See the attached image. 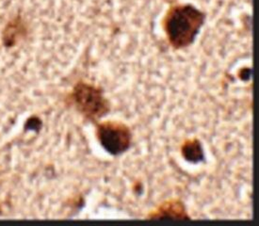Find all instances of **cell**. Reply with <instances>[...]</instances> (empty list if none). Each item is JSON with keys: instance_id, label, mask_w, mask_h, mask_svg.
<instances>
[{"instance_id": "cell-1", "label": "cell", "mask_w": 259, "mask_h": 226, "mask_svg": "<svg viewBox=\"0 0 259 226\" xmlns=\"http://www.w3.org/2000/svg\"><path fill=\"white\" fill-rule=\"evenodd\" d=\"M205 20V14L191 4L170 8L164 18V29L170 46L176 49L190 47Z\"/></svg>"}, {"instance_id": "cell-2", "label": "cell", "mask_w": 259, "mask_h": 226, "mask_svg": "<svg viewBox=\"0 0 259 226\" xmlns=\"http://www.w3.org/2000/svg\"><path fill=\"white\" fill-rule=\"evenodd\" d=\"M72 99L76 110L94 122L108 114L110 110V105L102 89L88 83H77L73 91Z\"/></svg>"}, {"instance_id": "cell-3", "label": "cell", "mask_w": 259, "mask_h": 226, "mask_svg": "<svg viewBox=\"0 0 259 226\" xmlns=\"http://www.w3.org/2000/svg\"><path fill=\"white\" fill-rule=\"evenodd\" d=\"M97 138L108 153L112 156H120L130 149L133 137L126 124L108 121L98 124Z\"/></svg>"}, {"instance_id": "cell-4", "label": "cell", "mask_w": 259, "mask_h": 226, "mask_svg": "<svg viewBox=\"0 0 259 226\" xmlns=\"http://www.w3.org/2000/svg\"><path fill=\"white\" fill-rule=\"evenodd\" d=\"M153 218H169V219H189L183 203L172 201L167 202L159 207L158 211L152 216Z\"/></svg>"}, {"instance_id": "cell-5", "label": "cell", "mask_w": 259, "mask_h": 226, "mask_svg": "<svg viewBox=\"0 0 259 226\" xmlns=\"http://www.w3.org/2000/svg\"><path fill=\"white\" fill-rule=\"evenodd\" d=\"M181 153L183 158L193 164H197L199 162L204 161L205 154L202 144L198 141L197 139L189 140L185 142L182 145Z\"/></svg>"}, {"instance_id": "cell-6", "label": "cell", "mask_w": 259, "mask_h": 226, "mask_svg": "<svg viewBox=\"0 0 259 226\" xmlns=\"http://www.w3.org/2000/svg\"><path fill=\"white\" fill-rule=\"evenodd\" d=\"M25 30L26 29H25L24 24L21 20L20 17L11 21L8 24L7 27L4 29V32H3L4 44L7 48L14 47L17 40L20 38L22 35L24 34Z\"/></svg>"}]
</instances>
